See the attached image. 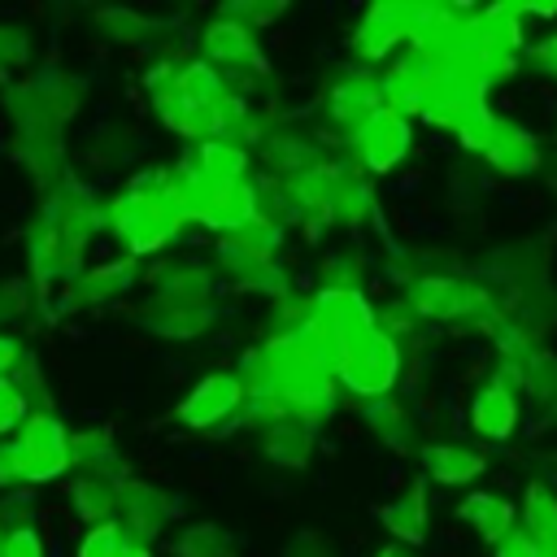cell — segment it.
Instances as JSON below:
<instances>
[{
	"label": "cell",
	"mask_w": 557,
	"mask_h": 557,
	"mask_svg": "<svg viewBox=\"0 0 557 557\" xmlns=\"http://www.w3.org/2000/svg\"><path fill=\"white\" fill-rule=\"evenodd\" d=\"M418 318H435V322H479L487 326L492 313V296L457 274H422L418 283H409V296Z\"/></svg>",
	"instance_id": "obj_2"
},
{
	"label": "cell",
	"mask_w": 557,
	"mask_h": 557,
	"mask_svg": "<svg viewBox=\"0 0 557 557\" xmlns=\"http://www.w3.org/2000/svg\"><path fill=\"white\" fill-rule=\"evenodd\" d=\"M183 209L174 196V170H148L135 174L122 196L109 200V231L126 244V257H148L161 252L178 231H183Z\"/></svg>",
	"instance_id": "obj_1"
},
{
	"label": "cell",
	"mask_w": 557,
	"mask_h": 557,
	"mask_svg": "<svg viewBox=\"0 0 557 557\" xmlns=\"http://www.w3.org/2000/svg\"><path fill=\"white\" fill-rule=\"evenodd\" d=\"M26 313V283L17 278H4L0 283V322H13Z\"/></svg>",
	"instance_id": "obj_39"
},
{
	"label": "cell",
	"mask_w": 557,
	"mask_h": 557,
	"mask_svg": "<svg viewBox=\"0 0 557 557\" xmlns=\"http://www.w3.org/2000/svg\"><path fill=\"white\" fill-rule=\"evenodd\" d=\"M527 57H531V65H535L540 74L557 78V30H553V35H544L540 44H531V48H527Z\"/></svg>",
	"instance_id": "obj_41"
},
{
	"label": "cell",
	"mask_w": 557,
	"mask_h": 557,
	"mask_svg": "<svg viewBox=\"0 0 557 557\" xmlns=\"http://www.w3.org/2000/svg\"><path fill=\"white\" fill-rule=\"evenodd\" d=\"M17 448H22V466H26L22 479L26 483H52L70 470V431L48 409L26 413V422L17 426Z\"/></svg>",
	"instance_id": "obj_6"
},
{
	"label": "cell",
	"mask_w": 557,
	"mask_h": 557,
	"mask_svg": "<svg viewBox=\"0 0 557 557\" xmlns=\"http://www.w3.org/2000/svg\"><path fill=\"white\" fill-rule=\"evenodd\" d=\"M457 518L483 540V544H500L509 531H518V509L513 500H505L500 492H470L457 505Z\"/></svg>",
	"instance_id": "obj_19"
},
{
	"label": "cell",
	"mask_w": 557,
	"mask_h": 557,
	"mask_svg": "<svg viewBox=\"0 0 557 557\" xmlns=\"http://www.w3.org/2000/svg\"><path fill=\"white\" fill-rule=\"evenodd\" d=\"M135 540L122 531V522H100V527H87V535L78 540V557H126Z\"/></svg>",
	"instance_id": "obj_32"
},
{
	"label": "cell",
	"mask_w": 557,
	"mask_h": 557,
	"mask_svg": "<svg viewBox=\"0 0 557 557\" xmlns=\"http://www.w3.org/2000/svg\"><path fill=\"white\" fill-rule=\"evenodd\" d=\"M426 492H422V483H413V487H405L396 500H387L383 509H379V522L400 540V544H422L426 540Z\"/></svg>",
	"instance_id": "obj_23"
},
{
	"label": "cell",
	"mask_w": 557,
	"mask_h": 557,
	"mask_svg": "<svg viewBox=\"0 0 557 557\" xmlns=\"http://www.w3.org/2000/svg\"><path fill=\"white\" fill-rule=\"evenodd\" d=\"M361 418H366L370 435H374V440H383V448H392V453H405V448H409V435H413V418H409V413H405V405H396L392 396L366 400Z\"/></svg>",
	"instance_id": "obj_28"
},
{
	"label": "cell",
	"mask_w": 557,
	"mask_h": 557,
	"mask_svg": "<svg viewBox=\"0 0 557 557\" xmlns=\"http://www.w3.org/2000/svg\"><path fill=\"white\" fill-rule=\"evenodd\" d=\"M100 22H104V26H109V35H113V39H122V44H139V39L152 30L144 17L122 13V9H104V13H100Z\"/></svg>",
	"instance_id": "obj_33"
},
{
	"label": "cell",
	"mask_w": 557,
	"mask_h": 557,
	"mask_svg": "<svg viewBox=\"0 0 557 557\" xmlns=\"http://www.w3.org/2000/svg\"><path fill=\"white\" fill-rule=\"evenodd\" d=\"M413 148V126L409 117L392 113V109H379L357 135H352V152L357 161L370 170V174H392Z\"/></svg>",
	"instance_id": "obj_8"
},
{
	"label": "cell",
	"mask_w": 557,
	"mask_h": 557,
	"mask_svg": "<svg viewBox=\"0 0 557 557\" xmlns=\"http://www.w3.org/2000/svg\"><path fill=\"white\" fill-rule=\"evenodd\" d=\"M370 218H374V187H370V178H361L352 165H344L339 187H335V200H331V222L357 231V226H366Z\"/></svg>",
	"instance_id": "obj_25"
},
{
	"label": "cell",
	"mask_w": 557,
	"mask_h": 557,
	"mask_svg": "<svg viewBox=\"0 0 557 557\" xmlns=\"http://www.w3.org/2000/svg\"><path fill=\"white\" fill-rule=\"evenodd\" d=\"M422 470H426V479H435L444 487H466L487 470V457L479 448H470V444L440 440V444L422 448Z\"/></svg>",
	"instance_id": "obj_18"
},
{
	"label": "cell",
	"mask_w": 557,
	"mask_h": 557,
	"mask_svg": "<svg viewBox=\"0 0 557 557\" xmlns=\"http://www.w3.org/2000/svg\"><path fill=\"white\" fill-rule=\"evenodd\" d=\"M518 418H522L518 396L496 379L487 387H479L474 400H470V431L479 440H509L518 431Z\"/></svg>",
	"instance_id": "obj_16"
},
{
	"label": "cell",
	"mask_w": 557,
	"mask_h": 557,
	"mask_svg": "<svg viewBox=\"0 0 557 557\" xmlns=\"http://www.w3.org/2000/svg\"><path fill=\"white\" fill-rule=\"evenodd\" d=\"M174 557H235V540L218 522H191L178 531Z\"/></svg>",
	"instance_id": "obj_30"
},
{
	"label": "cell",
	"mask_w": 557,
	"mask_h": 557,
	"mask_svg": "<svg viewBox=\"0 0 557 557\" xmlns=\"http://www.w3.org/2000/svg\"><path fill=\"white\" fill-rule=\"evenodd\" d=\"M44 222L70 244V248H87L91 244V235L100 231V226H109V205H100V196L91 191V187H83V183H74V178H61L57 187H52V196H48V205H44Z\"/></svg>",
	"instance_id": "obj_5"
},
{
	"label": "cell",
	"mask_w": 557,
	"mask_h": 557,
	"mask_svg": "<svg viewBox=\"0 0 557 557\" xmlns=\"http://www.w3.org/2000/svg\"><path fill=\"white\" fill-rule=\"evenodd\" d=\"M126 557H152V548H148V544H139V540H135V544H131V548H126Z\"/></svg>",
	"instance_id": "obj_45"
},
{
	"label": "cell",
	"mask_w": 557,
	"mask_h": 557,
	"mask_svg": "<svg viewBox=\"0 0 557 557\" xmlns=\"http://www.w3.org/2000/svg\"><path fill=\"white\" fill-rule=\"evenodd\" d=\"M191 165L200 170V178L218 183V187H235V183H248V170H252V152L235 139H209L200 148L187 152Z\"/></svg>",
	"instance_id": "obj_20"
},
{
	"label": "cell",
	"mask_w": 557,
	"mask_h": 557,
	"mask_svg": "<svg viewBox=\"0 0 557 557\" xmlns=\"http://www.w3.org/2000/svg\"><path fill=\"white\" fill-rule=\"evenodd\" d=\"M283 9H287V4H226V9H222V17H231V22H244L248 30H257L261 22H274V17H283Z\"/></svg>",
	"instance_id": "obj_36"
},
{
	"label": "cell",
	"mask_w": 557,
	"mask_h": 557,
	"mask_svg": "<svg viewBox=\"0 0 557 557\" xmlns=\"http://www.w3.org/2000/svg\"><path fill=\"white\" fill-rule=\"evenodd\" d=\"M496 557H548V553H544V548H540V544L518 527V531H509V535L496 544Z\"/></svg>",
	"instance_id": "obj_40"
},
{
	"label": "cell",
	"mask_w": 557,
	"mask_h": 557,
	"mask_svg": "<svg viewBox=\"0 0 557 557\" xmlns=\"http://www.w3.org/2000/svg\"><path fill=\"white\" fill-rule=\"evenodd\" d=\"M239 409H244V387H239V379L226 374V370H213V374H205V379L178 400L174 418H178L183 426H191V431H218V426H226V422H239Z\"/></svg>",
	"instance_id": "obj_7"
},
{
	"label": "cell",
	"mask_w": 557,
	"mask_h": 557,
	"mask_svg": "<svg viewBox=\"0 0 557 557\" xmlns=\"http://www.w3.org/2000/svg\"><path fill=\"white\" fill-rule=\"evenodd\" d=\"M379 109H383V83H379V74H370V70H352V74L339 78V83L331 87V96H326V113H331V122H335L339 131H348V139H352Z\"/></svg>",
	"instance_id": "obj_10"
},
{
	"label": "cell",
	"mask_w": 557,
	"mask_h": 557,
	"mask_svg": "<svg viewBox=\"0 0 557 557\" xmlns=\"http://www.w3.org/2000/svg\"><path fill=\"white\" fill-rule=\"evenodd\" d=\"M135 278H139V261L135 257H117V261L91 265L70 283V305H109L122 292H131Z\"/></svg>",
	"instance_id": "obj_17"
},
{
	"label": "cell",
	"mask_w": 557,
	"mask_h": 557,
	"mask_svg": "<svg viewBox=\"0 0 557 557\" xmlns=\"http://www.w3.org/2000/svg\"><path fill=\"white\" fill-rule=\"evenodd\" d=\"M26 422V396L13 379H0V435Z\"/></svg>",
	"instance_id": "obj_34"
},
{
	"label": "cell",
	"mask_w": 557,
	"mask_h": 557,
	"mask_svg": "<svg viewBox=\"0 0 557 557\" xmlns=\"http://www.w3.org/2000/svg\"><path fill=\"white\" fill-rule=\"evenodd\" d=\"M361 257L339 248V252H326L318 274H322V292H361Z\"/></svg>",
	"instance_id": "obj_31"
},
{
	"label": "cell",
	"mask_w": 557,
	"mask_h": 557,
	"mask_svg": "<svg viewBox=\"0 0 557 557\" xmlns=\"http://www.w3.org/2000/svg\"><path fill=\"white\" fill-rule=\"evenodd\" d=\"M70 466L78 474H117V448L104 426L74 431L70 435Z\"/></svg>",
	"instance_id": "obj_29"
},
{
	"label": "cell",
	"mask_w": 557,
	"mask_h": 557,
	"mask_svg": "<svg viewBox=\"0 0 557 557\" xmlns=\"http://www.w3.org/2000/svg\"><path fill=\"white\" fill-rule=\"evenodd\" d=\"M26 61H30V39H26V30L0 26V74L13 70V65H26Z\"/></svg>",
	"instance_id": "obj_35"
},
{
	"label": "cell",
	"mask_w": 557,
	"mask_h": 557,
	"mask_svg": "<svg viewBox=\"0 0 557 557\" xmlns=\"http://www.w3.org/2000/svg\"><path fill=\"white\" fill-rule=\"evenodd\" d=\"M261 444H265V457H270L274 466H305L309 453H313V422L283 418V422H274V426L261 435Z\"/></svg>",
	"instance_id": "obj_27"
},
{
	"label": "cell",
	"mask_w": 557,
	"mask_h": 557,
	"mask_svg": "<svg viewBox=\"0 0 557 557\" xmlns=\"http://www.w3.org/2000/svg\"><path fill=\"white\" fill-rule=\"evenodd\" d=\"M26 252H30V274H35V283H39V292L48 287V283H74L78 274H83V252L78 248H70L44 218L30 226V244H26Z\"/></svg>",
	"instance_id": "obj_13"
},
{
	"label": "cell",
	"mask_w": 557,
	"mask_h": 557,
	"mask_svg": "<svg viewBox=\"0 0 557 557\" xmlns=\"http://www.w3.org/2000/svg\"><path fill=\"white\" fill-rule=\"evenodd\" d=\"M22 448H17V440L13 444H0V487H13V483H26L22 479Z\"/></svg>",
	"instance_id": "obj_42"
},
{
	"label": "cell",
	"mask_w": 557,
	"mask_h": 557,
	"mask_svg": "<svg viewBox=\"0 0 557 557\" xmlns=\"http://www.w3.org/2000/svg\"><path fill=\"white\" fill-rule=\"evenodd\" d=\"M218 274H226L239 292H261V296H287V274L274 257H257L244 248H231L218 239Z\"/></svg>",
	"instance_id": "obj_14"
},
{
	"label": "cell",
	"mask_w": 557,
	"mask_h": 557,
	"mask_svg": "<svg viewBox=\"0 0 557 557\" xmlns=\"http://www.w3.org/2000/svg\"><path fill=\"white\" fill-rule=\"evenodd\" d=\"M17 361H22V348H17V339L0 331V379H4L9 370H17Z\"/></svg>",
	"instance_id": "obj_43"
},
{
	"label": "cell",
	"mask_w": 557,
	"mask_h": 557,
	"mask_svg": "<svg viewBox=\"0 0 557 557\" xmlns=\"http://www.w3.org/2000/svg\"><path fill=\"white\" fill-rule=\"evenodd\" d=\"M117 496H122V479H117V474H78V483L70 487L74 513H78L87 527L117 522Z\"/></svg>",
	"instance_id": "obj_22"
},
{
	"label": "cell",
	"mask_w": 557,
	"mask_h": 557,
	"mask_svg": "<svg viewBox=\"0 0 557 557\" xmlns=\"http://www.w3.org/2000/svg\"><path fill=\"white\" fill-rule=\"evenodd\" d=\"M200 61H209L213 70H222L226 78L231 74H261L265 70V57L257 48V35L244 26V22H231V17H213L205 30H200Z\"/></svg>",
	"instance_id": "obj_9"
},
{
	"label": "cell",
	"mask_w": 557,
	"mask_h": 557,
	"mask_svg": "<svg viewBox=\"0 0 557 557\" xmlns=\"http://www.w3.org/2000/svg\"><path fill=\"white\" fill-rule=\"evenodd\" d=\"M426 4H370L352 30V52L361 61H387L396 48H405L413 39V30L422 26Z\"/></svg>",
	"instance_id": "obj_4"
},
{
	"label": "cell",
	"mask_w": 557,
	"mask_h": 557,
	"mask_svg": "<svg viewBox=\"0 0 557 557\" xmlns=\"http://www.w3.org/2000/svg\"><path fill=\"white\" fill-rule=\"evenodd\" d=\"M4 557H44V535L35 527H13L4 535Z\"/></svg>",
	"instance_id": "obj_37"
},
{
	"label": "cell",
	"mask_w": 557,
	"mask_h": 557,
	"mask_svg": "<svg viewBox=\"0 0 557 557\" xmlns=\"http://www.w3.org/2000/svg\"><path fill=\"white\" fill-rule=\"evenodd\" d=\"M396 379H400V339H392L383 326H379L357 352H348L344 366L335 370V383L348 387V392L361 396V400L387 396V392L396 387Z\"/></svg>",
	"instance_id": "obj_3"
},
{
	"label": "cell",
	"mask_w": 557,
	"mask_h": 557,
	"mask_svg": "<svg viewBox=\"0 0 557 557\" xmlns=\"http://www.w3.org/2000/svg\"><path fill=\"white\" fill-rule=\"evenodd\" d=\"M209 322H213L209 305H191V300H174V296H157V292L139 305V326L161 339H196L209 331Z\"/></svg>",
	"instance_id": "obj_12"
},
{
	"label": "cell",
	"mask_w": 557,
	"mask_h": 557,
	"mask_svg": "<svg viewBox=\"0 0 557 557\" xmlns=\"http://www.w3.org/2000/svg\"><path fill=\"white\" fill-rule=\"evenodd\" d=\"M148 278H152L157 296H174V300H191V305H209V296H213V270L200 261H165Z\"/></svg>",
	"instance_id": "obj_21"
},
{
	"label": "cell",
	"mask_w": 557,
	"mask_h": 557,
	"mask_svg": "<svg viewBox=\"0 0 557 557\" xmlns=\"http://www.w3.org/2000/svg\"><path fill=\"white\" fill-rule=\"evenodd\" d=\"M483 157H487V165L500 170V174H535V170H540V139H535L522 122L496 117Z\"/></svg>",
	"instance_id": "obj_15"
},
{
	"label": "cell",
	"mask_w": 557,
	"mask_h": 557,
	"mask_svg": "<svg viewBox=\"0 0 557 557\" xmlns=\"http://www.w3.org/2000/svg\"><path fill=\"white\" fill-rule=\"evenodd\" d=\"M231 78L222 70H213L209 61H178V74H174V96L187 100V104H222L231 96Z\"/></svg>",
	"instance_id": "obj_24"
},
{
	"label": "cell",
	"mask_w": 557,
	"mask_h": 557,
	"mask_svg": "<svg viewBox=\"0 0 557 557\" xmlns=\"http://www.w3.org/2000/svg\"><path fill=\"white\" fill-rule=\"evenodd\" d=\"M283 557H331V540L322 531H296L283 544Z\"/></svg>",
	"instance_id": "obj_38"
},
{
	"label": "cell",
	"mask_w": 557,
	"mask_h": 557,
	"mask_svg": "<svg viewBox=\"0 0 557 557\" xmlns=\"http://www.w3.org/2000/svg\"><path fill=\"white\" fill-rule=\"evenodd\" d=\"M4 535H9V531H0V557H4Z\"/></svg>",
	"instance_id": "obj_46"
},
{
	"label": "cell",
	"mask_w": 557,
	"mask_h": 557,
	"mask_svg": "<svg viewBox=\"0 0 557 557\" xmlns=\"http://www.w3.org/2000/svg\"><path fill=\"white\" fill-rule=\"evenodd\" d=\"M170 496L161 492V487H152V483H144V479H126L122 483V496H117V522H122V531L131 535V540H139V544H148V540H157L161 531H165V522H170Z\"/></svg>",
	"instance_id": "obj_11"
},
{
	"label": "cell",
	"mask_w": 557,
	"mask_h": 557,
	"mask_svg": "<svg viewBox=\"0 0 557 557\" xmlns=\"http://www.w3.org/2000/svg\"><path fill=\"white\" fill-rule=\"evenodd\" d=\"M522 531L548 553L557 557V492H548V483H527L522 496Z\"/></svg>",
	"instance_id": "obj_26"
},
{
	"label": "cell",
	"mask_w": 557,
	"mask_h": 557,
	"mask_svg": "<svg viewBox=\"0 0 557 557\" xmlns=\"http://www.w3.org/2000/svg\"><path fill=\"white\" fill-rule=\"evenodd\" d=\"M374 557H413V553H405V548H400V544H387V548H379V553H374Z\"/></svg>",
	"instance_id": "obj_44"
}]
</instances>
